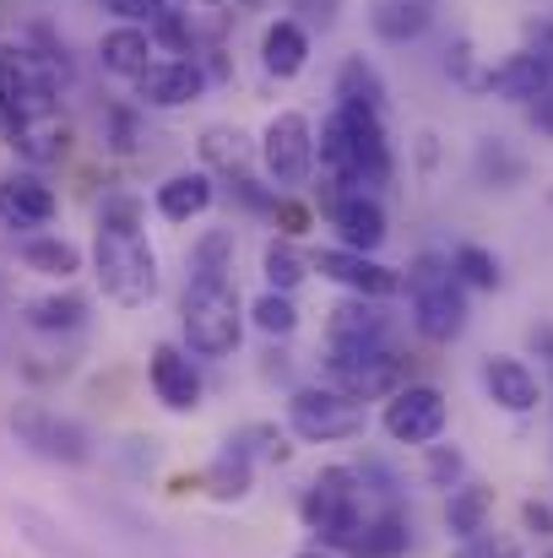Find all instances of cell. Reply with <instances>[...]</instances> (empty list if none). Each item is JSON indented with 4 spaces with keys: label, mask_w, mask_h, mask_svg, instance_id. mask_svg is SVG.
I'll return each instance as SVG.
<instances>
[{
    "label": "cell",
    "mask_w": 553,
    "mask_h": 558,
    "mask_svg": "<svg viewBox=\"0 0 553 558\" xmlns=\"http://www.w3.org/2000/svg\"><path fill=\"white\" fill-rule=\"evenodd\" d=\"M315 158H321V180L332 185V195L390 185V174H396V158H390V142H385V120L369 114V109H348V104H337L326 114Z\"/></svg>",
    "instance_id": "obj_1"
},
{
    "label": "cell",
    "mask_w": 553,
    "mask_h": 558,
    "mask_svg": "<svg viewBox=\"0 0 553 558\" xmlns=\"http://www.w3.org/2000/svg\"><path fill=\"white\" fill-rule=\"evenodd\" d=\"M180 331L190 359H233L244 342V304L233 277L217 271H190L180 299Z\"/></svg>",
    "instance_id": "obj_2"
},
{
    "label": "cell",
    "mask_w": 553,
    "mask_h": 558,
    "mask_svg": "<svg viewBox=\"0 0 553 558\" xmlns=\"http://www.w3.org/2000/svg\"><path fill=\"white\" fill-rule=\"evenodd\" d=\"M369 483L359 466H326L315 472V483L299 494V521L321 537V548H359L369 526Z\"/></svg>",
    "instance_id": "obj_3"
},
{
    "label": "cell",
    "mask_w": 553,
    "mask_h": 558,
    "mask_svg": "<svg viewBox=\"0 0 553 558\" xmlns=\"http://www.w3.org/2000/svg\"><path fill=\"white\" fill-rule=\"evenodd\" d=\"M401 293H407V315H412V331L434 348L456 342L467 331V288L456 282L450 271V255H418L407 271H401Z\"/></svg>",
    "instance_id": "obj_4"
},
{
    "label": "cell",
    "mask_w": 553,
    "mask_h": 558,
    "mask_svg": "<svg viewBox=\"0 0 553 558\" xmlns=\"http://www.w3.org/2000/svg\"><path fill=\"white\" fill-rule=\"evenodd\" d=\"M93 271L109 304L120 310H147L158 299V250L147 244L142 228H98L93 233Z\"/></svg>",
    "instance_id": "obj_5"
},
{
    "label": "cell",
    "mask_w": 553,
    "mask_h": 558,
    "mask_svg": "<svg viewBox=\"0 0 553 558\" xmlns=\"http://www.w3.org/2000/svg\"><path fill=\"white\" fill-rule=\"evenodd\" d=\"M288 434L304 445H342L364 434V407L337 385H299L288 396Z\"/></svg>",
    "instance_id": "obj_6"
},
{
    "label": "cell",
    "mask_w": 553,
    "mask_h": 558,
    "mask_svg": "<svg viewBox=\"0 0 553 558\" xmlns=\"http://www.w3.org/2000/svg\"><path fill=\"white\" fill-rule=\"evenodd\" d=\"M5 428L16 434V445H27L38 461H55V466H87L93 461V439L82 423L60 417L55 407L44 401H16L5 412Z\"/></svg>",
    "instance_id": "obj_7"
},
{
    "label": "cell",
    "mask_w": 553,
    "mask_h": 558,
    "mask_svg": "<svg viewBox=\"0 0 553 558\" xmlns=\"http://www.w3.org/2000/svg\"><path fill=\"white\" fill-rule=\"evenodd\" d=\"M380 428H385L396 445H418V450H429V445H440L445 428H450V401H445L440 385L407 379L396 396H385V407H380Z\"/></svg>",
    "instance_id": "obj_8"
},
{
    "label": "cell",
    "mask_w": 553,
    "mask_h": 558,
    "mask_svg": "<svg viewBox=\"0 0 553 558\" xmlns=\"http://www.w3.org/2000/svg\"><path fill=\"white\" fill-rule=\"evenodd\" d=\"M261 163L277 190H299L315 174V125L299 109H282L261 131Z\"/></svg>",
    "instance_id": "obj_9"
},
{
    "label": "cell",
    "mask_w": 553,
    "mask_h": 558,
    "mask_svg": "<svg viewBox=\"0 0 553 558\" xmlns=\"http://www.w3.org/2000/svg\"><path fill=\"white\" fill-rule=\"evenodd\" d=\"M390 348V320L380 315L374 299H342L326 315V364H348Z\"/></svg>",
    "instance_id": "obj_10"
},
{
    "label": "cell",
    "mask_w": 553,
    "mask_h": 558,
    "mask_svg": "<svg viewBox=\"0 0 553 558\" xmlns=\"http://www.w3.org/2000/svg\"><path fill=\"white\" fill-rule=\"evenodd\" d=\"M310 271H321L326 282H337L348 299H396L401 293V271L374 260V255H359V250H342V244H326L310 255Z\"/></svg>",
    "instance_id": "obj_11"
},
{
    "label": "cell",
    "mask_w": 553,
    "mask_h": 558,
    "mask_svg": "<svg viewBox=\"0 0 553 558\" xmlns=\"http://www.w3.org/2000/svg\"><path fill=\"white\" fill-rule=\"evenodd\" d=\"M326 222L337 233L342 250H359V255H374L390 233L385 222V206L374 190H342V195H326Z\"/></svg>",
    "instance_id": "obj_12"
},
{
    "label": "cell",
    "mask_w": 553,
    "mask_h": 558,
    "mask_svg": "<svg viewBox=\"0 0 553 558\" xmlns=\"http://www.w3.org/2000/svg\"><path fill=\"white\" fill-rule=\"evenodd\" d=\"M147 385L164 401V412H180V417L184 412H201L206 385H201V369H195V359L184 353L180 342H158L147 353Z\"/></svg>",
    "instance_id": "obj_13"
},
{
    "label": "cell",
    "mask_w": 553,
    "mask_h": 558,
    "mask_svg": "<svg viewBox=\"0 0 553 558\" xmlns=\"http://www.w3.org/2000/svg\"><path fill=\"white\" fill-rule=\"evenodd\" d=\"M483 390H489V401H494L500 412H510V417H527V412L543 407V379H538V369H532L527 359H510V353L483 359Z\"/></svg>",
    "instance_id": "obj_14"
},
{
    "label": "cell",
    "mask_w": 553,
    "mask_h": 558,
    "mask_svg": "<svg viewBox=\"0 0 553 558\" xmlns=\"http://www.w3.org/2000/svg\"><path fill=\"white\" fill-rule=\"evenodd\" d=\"M206 93V71L195 60H153L136 76V104L147 109H184Z\"/></svg>",
    "instance_id": "obj_15"
},
{
    "label": "cell",
    "mask_w": 553,
    "mask_h": 558,
    "mask_svg": "<svg viewBox=\"0 0 553 558\" xmlns=\"http://www.w3.org/2000/svg\"><path fill=\"white\" fill-rule=\"evenodd\" d=\"M553 87V71L532 54V49H516V54H505L489 76H483V93H494V98H510V104H538L543 93Z\"/></svg>",
    "instance_id": "obj_16"
},
{
    "label": "cell",
    "mask_w": 553,
    "mask_h": 558,
    "mask_svg": "<svg viewBox=\"0 0 553 558\" xmlns=\"http://www.w3.org/2000/svg\"><path fill=\"white\" fill-rule=\"evenodd\" d=\"M60 211V195L33 180V174H5L0 180V222L5 228H44Z\"/></svg>",
    "instance_id": "obj_17"
},
{
    "label": "cell",
    "mask_w": 553,
    "mask_h": 558,
    "mask_svg": "<svg viewBox=\"0 0 553 558\" xmlns=\"http://www.w3.org/2000/svg\"><path fill=\"white\" fill-rule=\"evenodd\" d=\"M195 488L206 494V499H217V505H244L250 499V488H255V461L228 439L206 466H201V477H195Z\"/></svg>",
    "instance_id": "obj_18"
},
{
    "label": "cell",
    "mask_w": 553,
    "mask_h": 558,
    "mask_svg": "<svg viewBox=\"0 0 553 558\" xmlns=\"http://www.w3.org/2000/svg\"><path fill=\"white\" fill-rule=\"evenodd\" d=\"M212 201H217L212 174L180 169V174H169V180L158 185V217H164V222H195V217L212 211Z\"/></svg>",
    "instance_id": "obj_19"
},
{
    "label": "cell",
    "mask_w": 553,
    "mask_h": 558,
    "mask_svg": "<svg viewBox=\"0 0 553 558\" xmlns=\"http://www.w3.org/2000/svg\"><path fill=\"white\" fill-rule=\"evenodd\" d=\"M261 65H266L277 82H293V76L310 65V33H304L293 16H277V22L261 33Z\"/></svg>",
    "instance_id": "obj_20"
},
{
    "label": "cell",
    "mask_w": 553,
    "mask_h": 558,
    "mask_svg": "<svg viewBox=\"0 0 553 558\" xmlns=\"http://www.w3.org/2000/svg\"><path fill=\"white\" fill-rule=\"evenodd\" d=\"M489 515H494V488L489 483H461V488H450L445 494V532L456 537V543H472V537H483L489 532Z\"/></svg>",
    "instance_id": "obj_21"
},
{
    "label": "cell",
    "mask_w": 553,
    "mask_h": 558,
    "mask_svg": "<svg viewBox=\"0 0 553 558\" xmlns=\"http://www.w3.org/2000/svg\"><path fill=\"white\" fill-rule=\"evenodd\" d=\"M153 33L147 27H131V22H120V27H109L104 33V44H98V60H104V71H115V76H125V82H136L147 65H153Z\"/></svg>",
    "instance_id": "obj_22"
},
{
    "label": "cell",
    "mask_w": 553,
    "mask_h": 558,
    "mask_svg": "<svg viewBox=\"0 0 553 558\" xmlns=\"http://www.w3.org/2000/svg\"><path fill=\"white\" fill-rule=\"evenodd\" d=\"M16 255H22L27 271H38V277H49V282H71V277L82 271V250H76L71 239H60V233H33V239L16 244Z\"/></svg>",
    "instance_id": "obj_23"
},
{
    "label": "cell",
    "mask_w": 553,
    "mask_h": 558,
    "mask_svg": "<svg viewBox=\"0 0 553 558\" xmlns=\"http://www.w3.org/2000/svg\"><path fill=\"white\" fill-rule=\"evenodd\" d=\"M412 548V521L396 510V505H380L374 515H369L364 537H359V558H401Z\"/></svg>",
    "instance_id": "obj_24"
},
{
    "label": "cell",
    "mask_w": 553,
    "mask_h": 558,
    "mask_svg": "<svg viewBox=\"0 0 553 558\" xmlns=\"http://www.w3.org/2000/svg\"><path fill=\"white\" fill-rule=\"evenodd\" d=\"M337 104L385 114V82H380V71L369 65L364 54H348V60L337 65Z\"/></svg>",
    "instance_id": "obj_25"
},
{
    "label": "cell",
    "mask_w": 553,
    "mask_h": 558,
    "mask_svg": "<svg viewBox=\"0 0 553 558\" xmlns=\"http://www.w3.org/2000/svg\"><path fill=\"white\" fill-rule=\"evenodd\" d=\"M369 27L385 44H407L429 27V5L423 0H369Z\"/></svg>",
    "instance_id": "obj_26"
},
{
    "label": "cell",
    "mask_w": 553,
    "mask_h": 558,
    "mask_svg": "<svg viewBox=\"0 0 553 558\" xmlns=\"http://www.w3.org/2000/svg\"><path fill=\"white\" fill-rule=\"evenodd\" d=\"M261 277L272 293H299V282L310 277V255L293 244V239H266L261 250Z\"/></svg>",
    "instance_id": "obj_27"
},
{
    "label": "cell",
    "mask_w": 553,
    "mask_h": 558,
    "mask_svg": "<svg viewBox=\"0 0 553 558\" xmlns=\"http://www.w3.org/2000/svg\"><path fill=\"white\" fill-rule=\"evenodd\" d=\"M27 326H33V331H49V337H60V331H82V326H87V299H82V293H49V299H33V304H27Z\"/></svg>",
    "instance_id": "obj_28"
},
{
    "label": "cell",
    "mask_w": 553,
    "mask_h": 558,
    "mask_svg": "<svg viewBox=\"0 0 553 558\" xmlns=\"http://www.w3.org/2000/svg\"><path fill=\"white\" fill-rule=\"evenodd\" d=\"M244 320H250L261 337L288 342V337L299 331V304H293V293H272V288H261V293H255V304L244 310Z\"/></svg>",
    "instance_id": "obj_29"
},
{
    "label": "cell",
    "mask_w": 553,
    "mask_h": 558,
    "mask_svg": "<svg viewBox=\"0 0 553 558\" xmlns=\"http://www.w3.org/2000/svg\"><path fill=\"white\" fill-rule=\"evenodd\" d=\"M450 271H456V282L472 288V293H494V288H500V255L483 250V244H456V250H450Z\"/></svg>",
    "instance_id": "obj_30"
},
{
    "label": "cell",
    "mask_w": 553,
    "mask_h": 558,
    "mask_svg": "<svg viewBox=\"0 0 553 558\" xmlns=\"http://www.w3.org/2000/svg\"><path fill=\"white\" fill-rule=\"evenodd\" d=\"M201 158H206V163H217V169H228L233 180H244V158H250V136H244L239 125H212V131L201 136Z\"/></svg>",
    "instance_id": "obj_31"
},
{
    "label": "cell",
    "mask_w": 553,
    "mask_h": 558,
    "mask_svg": "<svg viewBox=\"0 0 553 558\" xmlns=\"http://www.w3.org/2000/svg\"><path fill=\"white\" fill-rule=\"evenodd\" d=\"M233 445H239L250 461H266V466H282V461L293 456V445H288V434H282L277 423H250V428L233 434Z\"/></svg>",
    "instance_id": "obj_32"
},
{
    "label": "cell",
    "mask_w": 553,
    "mask_h": 558,
    "mask_svg": "<svg viewBox=\"0 0 553 558\" xmlns=\"http://www.w3.org/2000/svg\"><path fill=\"white\" fill-rule=\"evenodd\" d=\"M423 477L450 494V488L467 483V456H461L456 445H429V450H423Z\"/></svg>",
    "instance_id": "obj_33"
},
{
    "label": "cell",
    "mask_w": 553,
    "mask_h": 558,
    "mask_svg": "<svg viewBox=\"0 0 553 558\" xmlns=\"http://www.w3.org/2000/svg\"><path fill=\"white\" fill-rule=\"evenodd\" d=\"M190 271H217V277H233V233H228V228H212V233L195 244Z\"/></svg>",
    "instance_id": "obj_34"
},
{
    "label": "cell",
    "mask_w": 553,
    "mask_h": 558,
    "mask_svg": "<svg viewBox=\"0 0 553 558\" xmlns=\"http://www.w3.org/2000/svg\"><path fill=\"white\" fill-rule=\"evenodd\" d=\"M120 22H131V27H142V22H164L169 11H175V0H104Z\"/></svg>",
    "instance_id": "obj_35"
},
{
    "label": "cell",
    "mask_w": 553,
    "mask_h": 558,
    "mask_svg": "<svg viewBox=\"0 0 553 558\" xmlns=\"http://www.w3.org/2000/svg\"><path fill=\"white\" fill-rule=\"evenodd\" d=\"M98 228H142V201L120 195V201H104L98 211Z\"/></svg>",
    "instance_id": "obj_36"
},
{
    "label": "cell",
    "mask_w": 553,
    "mask_h": 558,
    "mask_svg": "<svg viewBox=\"0 0 553 558\" xmlns=\"http://www.w3.org/2000/svg\"><path fill=\"white\" fill-rule=\"evenodd\" d=\"M272 217L282 222V239H293V233H304V228H310V211H304L299 201H272Z\"/></svg>",
    "instance_id": "obj_37"
},
{
    "label": "cell",
    "mask_w": 553,
    "mask_h": 558,
    "mask_svg": "<svg viewBox=\"0 0 553 558\" xmlns=\"http://www.w3.org/2000/svg\"><path fill=\"white\" fill-rule=\"evenodd\" d=\"M521 521H527V532H532L538 543H553V510H549V505L527 499V505H521Z\"/></svg>",
    "instance_id": "obj_38"
},
{
    "label": "cell",
    "mask_w": 553,
    "mask_h": 558,
    "mask_svg": "<svg viewBox=\"0 0 553 558\" xmlns=\"http://www.w3.org/2000/svg\"><path fill=\"white\" fill-rule=\"evenodd\" d=\"M456 558H510V548H505L494 532H483V537H472V543H456Z\"/></svg>",
    "instance_id": "obj_39"
},
{
    "label": "cell",
    "mask_w": 553,
    "mask_h": 558,
    "mask_svg": "<svg viewBox=\"0 0 553 558\" xmlns=\"http://www.w3.org/2000/svg\"><path fill=\"white\" fill-rule=\"evenodd\" d=\"M532 54L553 71V22H538V27H532Z\"/></svg>",
    "instance_id": "obj_40"
},
{
    "label": "cell",
    "mask_w": 553,
    "mask_h": 558,
    "mask_svg": "<svg viewBox=\"0 0 553 558\" xmlns=\"http://www.w3.org/2000/svg\"><path fill=\"white\" fill-rule=\"evenodd\" d=\"M532 120H538V131H549V136H553V87L538 98V104H532Z\"/></svg>",
    "instance_id": "obj_41"
},
{
    "label": "cell",
    "mask_w": 553,
    "mask_h": 558,
    "mask_svg": "<svg viewBox=\"0 0 553 558\" xmlns=\"http://www.w3.org/2000/svg\"><path fill=\"white\" fill-rule=\"evenodd\" d=\"M293 558H342V554H332V548H321V543H315V548H299Z\"/></svg>",
    "instance_id": "obj_42"
}]
</instances>
